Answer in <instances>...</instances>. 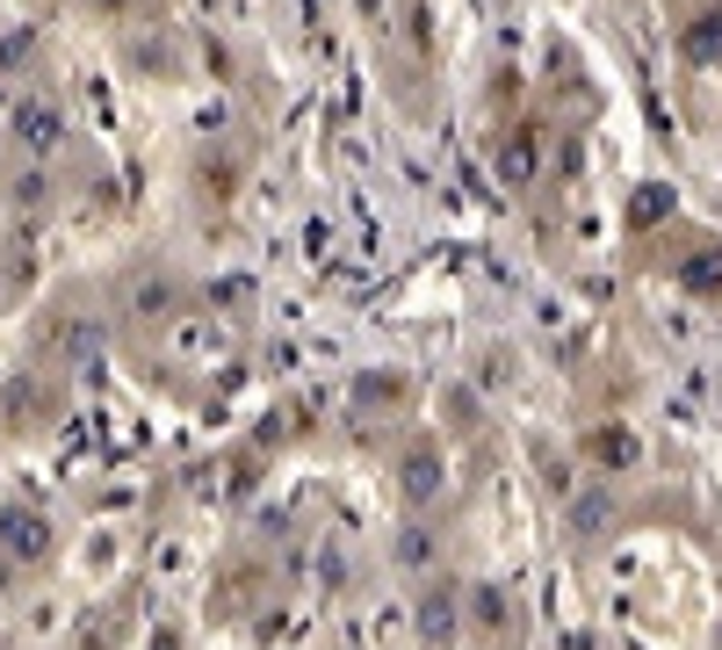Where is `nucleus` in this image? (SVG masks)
I'll return each mask as SVG.
<instances>
[{
    "label": "nucleus",
    "mask_w": 722,
    "mask_h": 650,
    "mask_svg": "<svg viewBox=\"0 0 722 650\" xmlns=\"http://www.w3.org/2000/svg\"><path fill=\"white\" fill-rule=\"evenodd\" d=\"M722 52V22H701V30H693V58H715Z\"/></svg>",
    "instance_id": "obj_1"
}]
</instances>
